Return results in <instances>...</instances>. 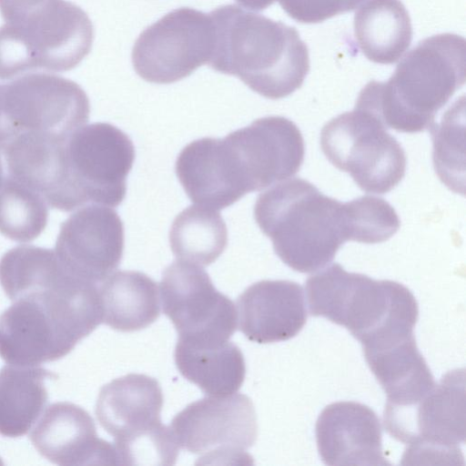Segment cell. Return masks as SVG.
<instances>
[{
	"mask_svg": "<svg viewBox=\"0 0 466 466\" xmlns=\"http://www.w3.org/2000/svg\"><path fill=\"white\" fill-rule=\"evenodd\" d=\"M354 36L371 62L394 64L412 40L409 13L400 0H368L354 15Z\"/></svg>",
	"mask_w": 466,
	"mask_h": 466,
	"instance_id": "cell-22",
	"label": "cell"
},
{
	"mask_svg": "<svg viewBox=\"0 0 466 466\" xmlns=\"http://www.w3.org/2000/svg\"><path fill=\"white\" fill-rule=\"evenodd\" d=\"M366 196L342 203L297 177L260 194L254 218L290 268L311 273L329 264L348 240L369 244Z\"/></svg>",
	"mask_w": 466,
	"mask_h": 466,
	"instance_id": "cell-2",
	"label": "cell"
},
{
	"mask_svg": "<svg viewBox=\"0 0 466 466\" xmlns=\"http://www.w3.org/2000/svg\"><path fill=\"white\" fill-rule=\"evenodd\" d=\"M124 241V225L117 213L90 204L61 224L55 251L71 275L97 285L120 264Z\"/></svg>",
	"mask_w": 466,
	"mask_h": 466,
	"instance_id": "cell-16",
	"label": "cell"
},
{
	"mask_svg": "<svg viewBox=\"0 0 466 466\" xmlns=\"http://www.w3.org/2000/svg\"><path fill=\"white\" fill-rule=\"evenodd\" d=\"M7 297L14 303L0 315V357L9 364L62 359L102 323L97 285L55 259L30 266Z\"/></svg>",
	"mask_w": 466,
	"mask_h": 466,
	"instance_id": "cell-1",
	"label": "cell"
},
{
	"mask_svg": "<svg viewBox=\"0 0 466 466\" xmlns=\"http://www.w3.org/2000/svg\"><path fill=\"white\" fill-rule=\"evenodd\" d=\"M433 140V163L440 179L451 190L461 193L464 184V109L460 112L459 100L440 124L430 128ZM464 190V189H463Z\"/></svg>",
	"mask_w": 466,
	"mask_h": 466,
	"instance_id": "cell-28",
	"label": "cell"
},
{
	"mask_svg": "<svg viewBox=\"0 0 466 466\" xmlns=\"http://www.w3.org/2000/svg\"><path fill=\"white\" fill-rule=\"evenodd\" d=\"M292 19L302 24H317L356 9L366 0H278Z\"/></svg>",
	"mask_w": 466,
	"mask_h": 466,
	"instance_id": "cell-29",
	"label": "cell"
},
{
	"mask_svg": "<svg viewBox=\"0 0 466 466\" xmlns=\"http://www.w3.org/2000/svg\"><path fill=\"white\" fill-rule=\"evenodd\" d=\"M174 358L181 375L208 396L235 393L245 379L244 356L240 349L228 340L197 345L177 339Z\"/></svg>",
	"mask_w": 466,
	"mask_h": 466,
	"instance_id": "cell-24",
	"label": "cell"
},
{
	"mask_svg": "<svg viewBox=\"0 0 466 466\" xmlns=\"http://www.w3.org/2000/svg\"><path fill=\"white\" fill-rule=\"evenodd\" d=\"M320 147L327 159L349 173L367 193L386 194L405 176L402 147L376 116L363 109L354 107L326 123Z\"/></svg>",
	"mask_w": 466,
	"mask_h": 466,
	"instance_id": "cell-11",
	"label": "cell"
},
{
	"mask_svg": "<svg viewBox=\"0 0 466 466\" xmlns=\"http://www.w3.org/2000/svg\"><path fill=\"white\" fill-rule=\"evenodd\" d=\"M48 205L25 182L5 176L0 186V233L21 243L35 239L46 228Z\"/></svg>",
	"mask_w": 466,
	"mask_h": 466,
	"instance_id": "cell-27",
	"label": "cell"
},
{
	"mask_svg": "<svg viewBox=\"0 0 466 466\" xmlns=\"http://www.w3.org/2000/svg\"><path fill=\"white\" fill-rule=\"evenodd\" d=\"M305 287L310 315L345 327L360 343L414 328L418 320V303L407 287L348 272L339 263L310 276Z\"/></svg>",
	"mask_w": 466,
	"mask_h": 466,
	"instance_id": "cell-5",
	"label": "cell"
},
{
	"mask_svg": "<svg viewBox=\"0 0 466 466\" xmlns=\"http://www.w3.org/2000/svg\"><path fill=\"white\" fill-rule=\"evenodd\" d=\"M93 40V24L82 8L50 0L0 27V80L38 69L71 70L89 54Z\"/></svg>",
	"mask_w": 466,
	"mask_h": 466,
	"instance_id": "cell-7",
	"label": "cell"
},
{
	"mask_svg": "<svg viewBox=\"0 0 466 466\" xmlns=\"http://www.w3.org/2000/svg\"><path fill=\"white\" fill-rule=\"evenodd\" d=\"M164 314L178 333V340L198 345L228 341L237 329L234 303L219 292L199 266L177 260L160 281Z\"/></svg>",
	"mask_w": 466,
	"mask_h": 466,
	"instance_id": "cell-14",
	"label": "cell"
},
{
	"mask_svg": "<svg viewBox=\"0 0 466 466\" xmlns=\"http://www.w3.org/2000/svg\"><path fill=\"white\" fill-rule=\"evenodd\" d=\"M89 113L84 89L60 76L29 73L0 84V153L15 144L66 139Z\"/></svg>",
	"mask_w": 466,
	"mask_h": 466,
	"instance_id": "cell-9",
	"label": "cell"
},
{
	"mask_svg": "<svg viewBox=\"0 0 466 466\" xmlns=\"http://www.w3.org/2000/svg\"><path fill=\"white\" fill-rule=\"evenodd\" d=\"M168 428L179 448L199 455L197 464L249 463L247 451L258 435L254 405L241 393L198 400L179 411Z\"/></svg>",
	"mask_w": 466,
	"mask_h": 466,
	"instance_id": "cell-12",
	"label": "cell"
},
{
	"mask_svg": "<svg viewBox=\"0 0 466 466\" xmlns=\"http://www.w3.org/2000/svg\"><path fill=\"white\" fill-rule=\"evenodd\" d=\"M57 375L37 366L8 364L0 370V434L25 435L44 412L46 382Z\"/></svg>",
	"mask_w": 466,
	"mask_h": 466,
	"instance_id": "cell-25",
	"label": "cell"
},
{
	"mask_svg": "<svg viewBox=\"0 0 466 466\" xmlns=\"http://www.w3.org/2000/svg\"><path fill=\"white\" fill-rule=\"evenodd\" d=\"M169 243L178 260L208 266L227 248V226L216 209L192 205L175 218L169 230Z\"/></svg>",
	"mask_w": 466,
	"mask_h": 466,
	"instance_id": "cell-26",
	"label": "cell"
},
{
	"mask_svg": "<svg viewBox=\"0 0 466 466\" xmlns=\"http://www.w3.org/2000/svg\"><path fill=\"white\" fill-rule=\"evenodd\" d=\"M29 438L43 457L57 465H117L114 444L98 438L90 414L68 401L49 405Z\"/></svg>",
	"mask_w": 466,
	"mask_h": 466,
	"instance_id": "cell-17",
	"label": "cell"
},
{
	"mask_svg": "<svg viewBox=\"0 0 466 466\" xmlns=\"http://www.w3.org/2000/svg\"><path fill=\"white\" fill-rule=\"evenodd\" d=\"M175 170L189 199L199 206L223 209L243 197L230 175L222 138L190 142L178 154Z\"/></svg>",
	"mask_w": 466,
	"mask_h": 466,
	"instance_id": "cell-20",
	"label": "cell"
},
{
	"mask_svg": "<svg viewBox=\"0 0 466 466\" xmlns=\"http://www.w3.org/2000/svg\"><path fill=\"white\" fill-rule=\"evenodd\" d=\"M100 284L102 322L111 329L137 331L148 327L159 317L157 285L145 273L116 271Z\"/></svg>",
	"mask_w": 466,
	"mask_h": 466,
	"instance_id": "cell-23",
	"label": "cell"
},
{
	"mask_svg": "<svg viewBox=\"0 0 466 466\" xmlns=\"http://www.w3.org/2000/svg\"><path fill=\"white\" fill-rule=\"evenodd\" d=\"M225 139L248 193L294 176L304 161L302 134L294 122L284 116L256 119L229 133Z\"/></svg>",
	"mask_w": 466,
	"mask_h": 466,
	"instance_id": "cell-15",
	"label": "cell"
},
{
	"mask_svg": "<svg viewBox=\"0 0 466 466\" xmlns=\"http://www.w3.org/2000/svg\"><path fill=\"white\" fill-rule=\"evenodd\" d=\"M242 6L254 10L262 11L271 5L275 0H236Z\"/></svg>",
	"mask_w": 466,
	"mask_h": 466,
	"instance_id": "cell-31",
	"label": "cell"
},
{
	"mask_svg": "<svg viewBox=\"0 0 466 466\" xmlns=\"http://www.w3.org/2000/svg\"><path fill=\"white\" fill-rule=\"evenodd\" d=\"M365 360L387 395L386 407L409 406L420 400L435 380L414 335L363 350Z\"/></svg>",
	"mask_w": 466,
	"mask_h": 466,
	"instance_id": "cell-21",
	"label": "cell"
},
{
	"mask_svg": "<svg viewBox=\"0 0 466 466\" xmlns=\"http://www.w3.org/2000/svg\"><path fill=\"white\" fill-rule=\"evenodd\" d=\"M215 32L209 66L238 76L251 90L279 99L299 88L309 71L307 45L295 27L236 5L209 13Z\"/></svg>",
	"mask_w": 466,
	"mask_h": 466,
	"instance_id": "cell-3",
	"label": "cell"
},
{
	"mask_svg": "<svg viewBox=\"0 0 466 466\" xmlns=\"http://www.w3.org/2000/svg\"><path fill=\"white\" fill-rule=\"evenodd\" d=\"M135 157L132 140L116 127L102 122L80 127L64 144L49 207L68 212L90 204L118 206Z\"/></svg>",
	"mask_w": 466,
	"mask_h": 466,
	"instance_id": "cell-6",
	"label": "cell"
},
{
	"mask_svg": "<svg viewBox=\"0 0 466 466\" xmlns=\"http://www.w3.org/2000/svg\"><path fill=\"white\" fill-rule=\"evenodd\" d=\"M316 441L327 465H390L383 454L380 419L362 403L326 406L316 422Z\"/></svg>",
	"mask_w": 466,
	"mask_h": 466,
	"instance_id": "cell-18",
	"label": "cell"
},
{
	"mask_svg": "<svg viewBox=\"0 0 466 466\" xmlns=\"http://www.w3.org/2000/svg\"><path fill=\"white\" fill-rule=\"evenodd\" d=\"M50 0H0V13L5 23L15 22Z\"/></svg>",
	"mask_w": 466,
	"mask_h": 466,
	"instance_id": "cell-30",
	"label": "cell"
},
{
	"mask_svg": "<svg viewBox=\"0 0 466 466\" xmlns=\"http://www.w3.org/2000/svg\"><path fill=\"white\" fill-rule=\"evenodd\" d=\"M4 178H5L4 167H3L2 159L0 157V186H1Z\"/></svg>",
	"mask_w": 466,
	"mask_h": 466,
	"instance_id": "cell-32",
	"label": "cell"
},
{
	"mask_svg": "<svg viewBox=\"0 0 466 466\" xmlns=\"http://www.w3.org/2000/svg\"><path fill=\"white\" fill-rule=\"evenodd\" d=\"M239 330L258 343H272L295 337L307 321L302 287L290 280H261L237 300Z\"/></svg>",
	"mask_w": 466,
	"mask_h": 466,
	"instance_id": "cell-19",
	"label": "cell"
},
{
	"mask_svg": "<svg viewBox=\"0 0 466 466\" xmlns=\"http://www.w3.org/2000/svg\"><path fill=\"white\" fill-rule=\"evenodd\" d=\"M163 393L157 380L130 373L104 385L96 415L114 437L117 465H173L179 447L161 421Z\"/></svg>",
	"mask_w": 466,
	"mask_h": 466,
	"instance_id": "cell-8",
	"label": "cell"
},
{
	"mask_svg": "<svg viewBox=\"0 0 466 466\" xmlns=\"http://www.w3.org/2000/svg\"><path fill=\"white\" fill-rule=\"evenodd\" d=\"M465 78V39L438 34L419 42L387 82L370 81L360 92L355 107L376 116L386 128L421 132L435 123L438 111Z\"/></svg>",
	"mask_w": 466,
	"mask_h": 466,
	"instance_id": "cell-4",
	"label": "cell"
},
{
	"mask_svg": "<svg viewBox=\"0 0 466 466\" xmlns=\"http://www.w3.org/2000/svg\"><path fill=\"white\" fill-rule=\"evenodd\" d=\"M387 432L407 445L400 464H463L465 370L447 372L418 401L385 407Z\"/></svg>",
	"mask_w": 466,
	"mask_h": 466,
	"instance_id": "cell-10",
	"label": "cell"
},
{
	"mask_svg": "<svg viewBox=\"0 0 466 466\" xmlns=\"http://www.w3.org/2000/svg\"><path fill=\"white\" fill-rule=\"evenodd\" d=\"M214 40L209 14L177 8L140 34L132 49V64L144 80L171 84L208 63Z\"/></svg>",
	"mask_w": 466,
	"mask_h": 466,
	"instance_id": "cell-13",
	"label": "cell"
}]
</instances>
